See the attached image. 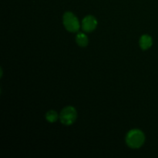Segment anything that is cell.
I'll use <instances>...</instances> for the list:
<instances>
[{
	"label": "cell",
	"instance_id": "cell-1",
	"mask_svg": "<svg viewBox=\"0 0 158 158\" xmlns=\"http://www.w3.org/2000/svg\"><path fill=\"white\" fill-rule=\"evenodd\" d=\"M144 134L140 130H131L127 134L126 143L131 148H140L144 143Z\"/></svg>",
	"mask_w": 158,
	"mask_h": 158
},
{
	"label": "cell",
	"instance_id": "cell-2",
	"mask_svg": "<svg viewBox=\"0 0 158 158\" xmlns=\"http://www.w3.org/2000/svg\"><path fill=\"white\" fill-rule=\"evenodd\" d=\"M63 24L65 28L71 32H77L80 29V23L78 19L70 12H66L63 15Z\"/></svg>",
	"mask_w": 158,
	"mask_h": 158
},
{
	"label": "cell",
	"instance_id": "cell-3",
	"mask_svg": "<svg viewBox=\"0 0 158 158\" xmlns=\"http://www.w3.org/2000/svg\"><path fill=\"white\" fill-rule=\"evenodd\" d=\"M77 110L73 106H69L65 107L61 111L60 115V121L64 125H71L75 122L77 119Z\"/></svg>",
	"mask_w": 158,
	"mask_h": 158
},
{
	"label": "cell",
	"instance_id": "cell-4",
	"mask_svg": "<svg viewBox=\"0 0 158 158\" xmlns=\"http://www.w3.org/2000/svg\"><path fill=\"white\" fill-rule=\"evenodd\" d=\"M97 26V21L95 17L92 15H87L82 21V29L86 32H90L96 29Z\"/></svg>",
	"mask_w": 158,
	"mask_h": 158
},
{
	"label": "cell",
	"instance_id": "cell-5",
	"mask_svg": "<svg viewBox=\"0 0 158 158\" xmlns=\"http://www.w3.org/2000/svg\"><path fill=\"white\" fill-rule=\"evenodd\" d=\"M139 43H140V46L142 49L143 50L148 49L152 46V38L148 35H143L140 37Z\"/></svg>",
	"mask_w": 158,
	"mask_h": 158
},
{
	"label": "cell",
	"instance_id": "cell-6",
	"mask_svg": "<svg viewBox=\"0 0 158 158\" xmlns=\"http://www.w3.org/2000/svg\"><path fill=\"white\" fill-rule=\"evenodd\" d=\"M76 41H77V44L81 46V47H85L88 44L87 36L84 33H82V32L77 34V37H76Z\"/></svg>",
	"mask_w": 158,
	"mask_h": 158
},
{
	"label": "cell",
	"instance_id": "cell-7",
	"mask_svg": "<svg viewBox=\"0 0 158 158\" xmlns=\"http://www.w3.org/2000/svg\"><path fill=\"white\" fill-rule=\"evenodd\" d=\"M46 118L47 120V121L49 122V123H54L58 119V114H57V113L56 111L49 110L46 114Z\"/></svg>",
	"mask_w": 158,
	"mask_h": 158
}]
</instances>
